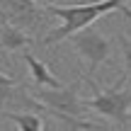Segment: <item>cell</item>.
<instances>
[{
	"instance_id": "3",
	"label": "cell",
	"mask_w": 131,
	"mask_h": 131,
	"mask_svg": "<svg viewBox=\"0 0 131 131\" xmlns=\"http://www.w3.org/2000/svg\"><path fill=\"white\" fill-rule=\"evenodd\" d=\"M85 83L92 88V97H85V109H92L95 114L117 124V129H126L131 114V88H122L124 78L117 88H102L95 78H85Z\"/></svg>"
},
{
	"instance_id": "1",
	"label": "cell",
	"mask_w": 131,
	"mask_h": 131,
	"mask_svg": "<svg viewBox=\"0 0 131 131\" xmlns=\"http://www.w3.org/2000/svg\"><path fill=\"white\" fill-rule=\"evenodd\" d=\"M51 17L61 19V27H53L41 39V46H53L63 39H70L75 32L88 29L95 19L104 17L109 12H122L126 19H131V10L126 7V0H95V3H75V5H51L46 7Z\"/></svg>"
},
{
	"instance_id": "2",
	"label": "cell",
	"mask_w": 131,
	"mask_h": 131,
	"mask_svg": "<svg viewBox=\"0 0 131 131\" xmlns=\"http://www.w3.org/2000/svg\"><path fill=\"white\" fill-rule=\"evenodd\" d=\"M80 83H66L63 88L58 90H32V95L44 104L51 117H56L58 122H63L68 131H92V129H104V124L90 122V119L83 117L85 104L83 97L78 95Z\"/></svg>"
},
{
	"instance_id": "6",
	"label": "cell",
	"mask_w": 131,
	"mask_h": 131,
	"mask_svg": "<svg viewBox=\"0 0 131 131\" xmlns=\"http://www.w3.org/2000/svg\"><path fill=\"white\" fill-rule=\"evenodd\" d=\"M12 112H46L24 80L0 70V117Z\"/></svg>"
},
{
	"instance_id": "9",
	"label": "cell",
	"mask_w": 131,
	"mask_h": 131,
	"mask_svg": "<svg viewBox=\"0 0 131 131\" xmlns=\"http://www.w3.org/2000/svg\"><path fill=\"white\" fill-rule=\"evenodd\" d=\"M119 46H122V56H124V80H129L131 83V37H126V34L119 32Z\"/></svg>"
},
{
	"instance_id": "11",
	"label": "cell",
	"mask_w": 131,
	"mask_h": 131,
	"mask_svg": "<svg viewBox=\"0 0 131 131\" xmlns=\"http://www.w3.org/2000/svg\"><path fill=\"white\" fill-rule=\"evenodd\" d=\"M3 56H5V53H3V51H0V58H3Z\"/></svg>"
},
{
	"instance_id": "10",
	"label": "cell",
	"mask_w": 131,
	"mask_h": 131,
	"mask_svg": "<svg viewBox=\"0 0 131 131\" xmlns=\"http://www.w3.org/2000/svg\"><path fill=\"white\" fill-rule=\"evenodd\" d=\"M37 5H41V7H51V5H56V3H61V0H34Z\"/></svg>"
},
{
	"instance_id": "7",
	"label": "cell",
	"mask_w": 131,
	"mask_h": 131,
	"mask_svg": "<svg viewBox=\"0 0 131 131\" xmlns=\"http://www.w3.org/2000/svg\"><path fill=\"white\" fill-rule=\"evenodd\" d=\"M22 61H24V66H27L29 75H32L34 90H58V88L66 85L63 80H58L56 75L51 73V68H49L44 61H39L32 51H24L22 53Z\"/></svg>"
},
{
	"instance_id": "4",
	"label": "cell",
	"mask_w": 131,
	"mask_h": 131,
	"mask_svg": "<svg viewBox=\"0 0 131 131\" xmlns=\"http://www.w3.org/2000/svg\"><path fill=\"white\" fill-rule=\"evenodd\" d=\"M49 17L51 15L46 7L37 5L34 0H0V19L22 29L24 34H39L49 29Z\"/></svg>"
},
{
	"instance_id": "8",
	"label": "cell",
	"mask_w": 131,
	"mask_h": 131,
	"mask_svg": "<svg viewBox=\"0 0 131 131\" xmlns=\"http://www.w3.org/2000/svg\"><path fill=\"white\" fill-rule=\"evenodd\" d=\"M0 119H7V122H12L17 131H46L44 126V119L39 117L37 112H12V114H3Z\"/></svg>"
},
{
	"instance_id": "5",
	"label": "cell",
	"mask_w": 131,
	"mask_h": 131,
	"mask_svg": "<svg viewBox=\"0 0 131 131\" xmlns=\"http://www.w3.org/2000/svg\"><path fill=\"white\" fill-rule=\"evenodd\" d=\"M68 44H70V49L78 53V58L85 63V68H88L85 78H92L100 66L104 61H109V56H112V51H114L112 41H109L102 32H97V29H92V27L83 29V32H75L73 37L68 39Z\"/></svg>"
},
{
	"instance_id": "12",
	"label": "cell",
	"mask_w": 131,
	"mask_h": 131,
	"mask_svg": "<svg viewBox=\"0 0 131 131\" xmlns=\"http://www.w3.org/2000/svg\"><path fill=\"white\" fill-rule=\"evenodd\" d=\"M83 3H85V0H83Z\"/></svg>"
}]
</instances>
